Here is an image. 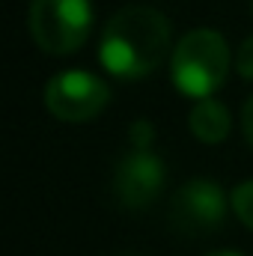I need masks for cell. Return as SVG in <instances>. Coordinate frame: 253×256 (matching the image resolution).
<instances>
[{
    "mask_svg": "<svg viewBox=\"0 0 253 256\" xmlns=\"http://www.w3.org/2000/svg\"><path fill=\"white\" fill-rule=\"evenodd\" d=\"M170 54V21L152 6H126L104 24L98 42L102 66L122 80L146 78Z\"/></svg>",
    "mask_w": 253,
    "mask_h": 256,
    "instance_id": "6da1fadb",
    "label": "cell"
},
{
    "mask_svg": "<svg viewBox=\"0 0 253 256\" xmlns=\"http://www.w3.org/2000/svg\"><path fill=\"white\" fill-rule=\"evenodd\" d=\"M230 72V48L218 30L196 27L176 45L170 57V78L179 92L190 98H208Z\"/></svg>",
    "mask_w": 253,
    "mask_h": 256,
    "instance_id": "7a4b0ae2",
    "label": "cell"
},
{
    "mask_svg": "<svg viewBox=\"0 0 253 256\" xmlns=\"http://www.w3.org/2000/svg\"><path fill=\"white\" fill-rule=\"evenodd\" d=\"M92 24L90 0H33L30 3V33L45 54L63 57L78 51Z\"/></svg>",
    "mask_w": 253,
    "mask_h": 256,
    "instance_id": "3957f363",
    "label": "cell"
},
{
    "mask_svg": "<svg viewBox=\"0 0 253 256\" xmlns=\"http://www.w3.org/2000/svg\"><path fill=\"white\" fill-rule=\"evenodd\" d=\"M110 102V90L102 78L72 68L60 72L45 86V108L63 122H86L96 120Z\"/></svg>",
    "mask_w": 253,
    "mask_h": 256,
    "instance_id": "277c9868",
    "label": "cell"
},
{
    "mask_svg": "<svg viewBox=\"0 0 253 256\" xmlns=\"http://www.w3.org/2000/svg\"><path fill=\"white\" fill-rule=\"evenodd\" d=\"M226 220V196L208 179H190L170 200V224L182 236H208Z\"/></svg>",
    "mask_w": 253,
    "mask_h": 256,
    "instance_id": "5b68a950",
    "label": "cell"
},
{
    "mask_svg": "<svg viewBox=\"0 0 253 256\" xmlns=\"http://www.w3.org/2000/svg\"><path fill=\"white\" fill-rule=\"evenodd\" d=\"M164 188V161L152 149H128L114 167V196L126 208H146Z\"/></svg>",
    "mask_w": 253,
    "mask_h": 256,
    "instance_id": "8992f818",
    "label": "cell"
},
{
    "mask_svg": "<svg viewBox=\"0 0 253 256\" xmlns=\"http://www.w3.org/2000/svg\"><path fill=\"white\" fill-rule=\"evenodd\" d=\"M188 126L202 143H220L230 134V110L214 98H202L190 108Z\"/></svg>",
    "mask_w": 253,
    "mask_h": 256,
    "instance_id": "52a82bcc",
    "label": "cell"
},
{
    "mask_svg": "<svg viewBox=\"0 0 253 256\" xmlns=\"http://www.w3.org/2000/svg\"><path fill=\"white\" fill-rule=\"evenodd\" d=\"M232 212L238 214V220L248 226V230H253V179L250 182H242L236 191H232Z\"/></svg>",
    "mask_w": 253,
    "mask_h": 256,
    "instance_id": "ba28073f",
    "label": "cell"
},
{
    "mask_svg": "<svg viewBox=\"0 0 253 256\" xmlns=\"http://www.w3.org/2000/svg\"><path fill=\"white\" fill-rule=\"evenodd\" d=\"M152 137H155L152 122L137 120V122L131 126V149H152Z\"/></svg>",
    "mask_w": 253,
    "mask_h": 256,
    "instance_id": "9c48e42d",
    "label": "cell"
},
{
    "mask_svg": "<svg viewBox=\"0 0 253 256\" xmlns=\"http://www.w3.org/2000/svg\"><path fill=\"white\" fill-rule=\"evenodd\" d=\"M236 66H238V74L244 80H253V36H248L238 48V57H236Z\"/></svg>",
    "mask_w": 253,
    "mask_h": 256,
    "instance_id": "30bf717a",
    "label": "cell"
},
{
    "mask_svg": "<svg viewBox=\"0 0 253 256\" xmlns=\"http://www.w3.org/2000/svg\"><path fill=\"white\" fill-rule=\"evenodd\" d=\"M242 126H244V137L250 140V146H253V96L248 98V104L242 110Z\"/></svg>",
    "mask_w": 253,
    "mask_h": 256,
    "instance_id": "8fae6325",
    "label": "cell"
},
{
    "mask_svg": "<svg viewBox=\"0 0 253 256\" xmlns=\"http://www.w3.org/2000/svg\"><path fill=\"white\" fill-rule=\"evenodd\" d=\"M208 256H238V254H232V250H214V254H208Z\"/></svg>",
    "mask_w": 253,
    "mask_h": 256,
    "instance_id": "7c38bea8",
    "label": "cell"
}]
</instances>
